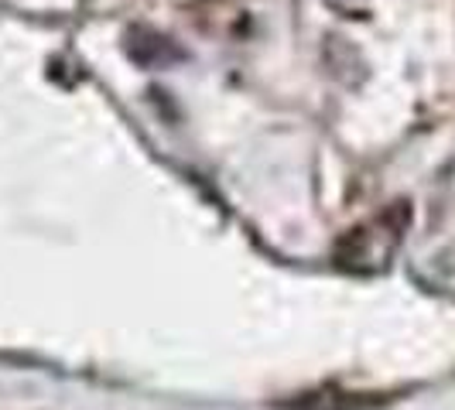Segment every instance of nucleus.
Instances as JSON below:
<instances>
[{"instance_id": "nucleus-2", "label": "nucleus", "mask_w": 455, "mask_h": 410, "mask_svg": "<svg viewBox=\"0 0 455 410\" xmlns=\"http://www.w3.org/2000/svg\"><path fill=\"white\" fill-rule=\"evenodd\" d=\"M377 407V397L363 393H342V390H319V393H301L288 404V410H370Z\"/></svg>"}, {"instance_id": "nucleus-1", "label": "nucleus", "mask_w": 455, "mask_h": 410, "mask_svg": "<svg viewBox=\"0 0 455 410\" xmlns=\"http://www.w3.org/2000/svg\"><path fill=\"white\" fill-rule=\"evenodd\" d=\"M404 223H408V216H401L397 223H394V212H387L384 219H377L373 226L366 229H356V233H349V264H363V260H370V267H384L387 264V256L394 253V247H397V240H401V229H404Z\"/></svg>"}]
</instances>
